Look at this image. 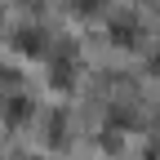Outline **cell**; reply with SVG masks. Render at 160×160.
Listing matches in <instances>:
<instances>
[{"instance_id":"7a4b0ae2","label":"cell","mask_w":160,"mask_h":160,"mask_svg":"<svg viewBox=\"0 0 160 160\" xmlns=\"http://www.w3.org/2000/svg\"><path fill=\"white\" fill-rule=\"evenodd\" d=\"M111 45L116 49H138V45H142V22H138V18H129V13H120V18H111Z\"/></svg>"},{"instance_id":"5b68a950","label":"cell","mask_w":160,"mask_h":160,"mask_svg":"<svg viewBox=\"0 0 160 160\" xmlns=\"http://www.w3.org/2000/svg\"><path fill=\"white\" fill-rule=\"evenodd\" d=\"M98 5H102V0H71V13H76V18H93Z\"/></svg>"},{"instance_id":"277c9868","label":"cell","mask_w":160,"mask_h":160,"mask_svg":"<svg viewBox=\"0 0 160 160\" xmlns=\"http://www.w3.org/2000/svg\"><path fill=\"white\" fill-rule=\"evenodd\" d=\"M36 116V107H31V98H22V93H13V98H5V125H13V129H22L27 120Z\"/></svg>"},{"instance_id":"6da1fadb","label":"cell","mask_w":160,"mask_h":160,"mask_svg":"<svg viewBox=\"0 0 160 160\" xmlns=\"http://www.w3.org/2000/svg\"><path fill=\"white\" fill-rule=\"evenodd\" d=\"M9 49H13L18 58H49V31L27 22V27H18V31H13Z\"/></svg>"},{"instance_id":"3957f363","label":"cell","mask_w":160,"mask_h":160,"mask_svg":"<svg viewBox=\"0 0 160 160\" xmlns=\"http://www.w3.org/2000/svg\"><path fill=\"white\" fill-rule=\"evenodd\" d=\"M71 85H76V62H71L67 53L49 58V89L53 93H71Z\"/></svg>"}]
</instances>
